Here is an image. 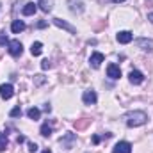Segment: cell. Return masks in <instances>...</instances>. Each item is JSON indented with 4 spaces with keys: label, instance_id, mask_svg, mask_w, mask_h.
Instances as JSON below:
<instances>
[{
    "label": "cell",
    "instance_id": "cell-1",
    "mask_svg": "<svg viewBox=\"0 0 153 153\" xmlns=\"http://www.w3.org/2000/svg\"><path fill=\"white\" fill-rule=\"evenodd\" d=\"M125 119H126L128 126H141V125L146 123L148 116L144 114L143 111H134V112H128V114L125 116Z\"/></svg>",
    "mask_w": 153,
    "mask_h": 153
},
{
    "label": "cell",
    "instance_id": "cell-2",
    "mask_svg": "<svg viewBox=\"0 0 153 153\" xmlns=\"http://www.w3.org/2000/svg\"><path fill=\"white\" fill-rule=\"evenodd\" d=\"M22 52H23V46H22V43H20L18 39L9 41V53H11V55L18 57V55H22Z\"/></svg>",
    "mask_w": 153,
    "mask_h": 153
},
{
    "label": "cell",
    "instance_id": "cell-3",
    "mask_svg": "<svg viewBox=\"0 0 153 153\" xmlns=\"http://www.w3.org/2000/svg\"><path fill=\"white\" fill-rule=\"evenodd\" d=\"M82 100H84V103H85V105H94V103H96V100H98V96H96V93H94L93 89H87V91L84 93Z\"/></svg>",
    "mask_w": 153,
    "mask_h": 153
},
{
    "label": "cell",
    "instance_id": "cell-4",
    "mask_svg": "<svg viewBox=\"0 0 153 153\" xmlns=\"http://www.w3.org/2000/svg\"><path fill=\"white\" fill-rule=\"evenodd\" d=\"M112 153H132V144L126 143V141H121V143H117L114 146Z\"/></svg>",
    "mask_w": 153,
    "mask_h": 153
},
{
    "label": "cell",
    "instance_id": "cell-5",
    "mask_svg": "<svg viewBox=\"0 0 153 153\" xmlns=\"http://www.w3.org/2000/svg\"><path fill=\"white\" fill-rule=\"evenodd\" d=\"M53 23H55L59 29H64V30H68L70 34H76V29H75V27H71L68 22H64V20H61V18H53Z\"/></svg>",
    "mask_w": 153,
    "mask_h": 153
},
{
    "label": "cell",
    "instance_id": "cell-6",
    "mask_svg": "<svg viewBox=\"0 0 153 153\" xmlns=\"http://www.w3.org/2000/svg\"><path fill=\"white\" fill-rule=\"evenodd\" d=\"M116 39H117V43H121V45H128V43L134 39V36H132L130 30H121V32H117Z\"/></svg>",
    "mask_w": 153,
    "mask_h": 153
},
{
    "label": "cell",
    "instance_id": "cell-7",
    "mask_svg": "<svg viewBox=\"0 0 153 153\" xmlns=\"http://www.w3.org/2000/svg\"><path fill=\"white\" fill-rule=\"evenodd\" d=\"M13 94H14V89H13L11 84H2V85H0V96H2L4 100H9Z\"/></svg>",
    "mask_w": 153,
    "mask_h": 153
},
{
    "label": "cell",
    "instance_id": "cell-8",
    "mask_svg": "<svg viewBox=\"0 0 153 153\" xmlns=\"http://www.w3.org/2000/svg\"><path fill=\"white\" fill-rule=\"evenodd\" d=\"M128 78H130V82H132V84L139 85V84H143L144 75H143L141 71H137V70H132V71H130V75H128Z\"/></svg>",
    "mask_w": 153,
    "mask_h": 153
},
{
    "label": "cell",
    "instance_id": "cell-9",
    "mask_svg": "<svg viewBox=\"0 0 153 153\" xmlns=\"http://www.w3.org/2000/svg\"><path fill=\"white\" fill-rule=\"evenodd\" d=\"M107 75L111 76L112 80H117V78L121 76V70H119V66H116V64H109V66H107Z\"/></svg>",
    "mask_w": 153,
    "mask_h": 153
},
{
    "label": "cell",
    "instance_id": "cell-10",
    "mask_svg": "<svg viewBox=\"0 0 153 153\" xmlns=\"http://www.w3.org/2000/svg\"><path fill=\"white\" fill-rule=\"evenodd\" d=\"M91 123H93V119H89V117H82V119H76L75 123H73V126H75V130H85Z\"/></svg>",
    "mask_w": 153,
    "mask_h": 153
},
{
    "label": "cell",
    "instance_id": "cell-11",
    "mask_svg": "<svg viewBox=\"0 0 153 153\" xmlns=\"http://www.w3.org/2000/svg\"><path fill=\"white\" fill-rule=\"evenodd\" d=\"M89 62H91V66H93V68H100V64L103 62V53H100V52H94V53L91 55Z\"/></svg>",
    "mask_w": 153,
    "mask_h": 153
},
{
    "label": "cell",
    "instance_id": "cell-12",
    "mask_svg": "<svg viewBox=\"0 0 153 153\" xmlns=\"http://www.w3.org/2000/svg\"><path fill=\"white\" fill-rule=\"evenodd\" d=\"M11 30H13L14 34H20V32H23V30H25V23H23L22 20H14V22H13V25H11Z\"/></svg>",
    "mask_w": 153,
    "mask_h": 153
},
{
    "label": "cell",
    "instance_id": "cell-13",
    "mask_svg": "<svg viewBox=\"0 0 153 153\" xmlns=\"http://www.w3.org/2000/svg\"><path fill=\"white\" fill-rule=\"evenodd\" d=\"M73 141H75V134H66L64 137H61V144H62L64 148H71Z\"/></svg>",
    "mask_w": 153,
    "mask_h": 153
},
{
    "label": "cell",
    "instance_id": "cell-14",
    "mask_svg": "<svg viewBox=\"0 0 153 153\" xmlns=\"http://www.w3.org/2000/svg\"><path fill=\"white\" fill-rule=\"evenodd\" d=\"M36 5H38V4H34V2H29V4H25V7L22 9V13H23L25 16H30V14H34V13H36V9H38Z\"/></svg>",
    "mask_w": 153,
    "mask_h": 153
},
{
    "label": "cell",
    "instance_id": "cell-15",
    "mask_svg": "<svg viewBox=\"0 0 153 153\" xmlns=\"http://www.w3.org/2000/svg\"><path fill=\"white\" fill-rule=\"evenodd\" d=\"M137 45H139L143 50H146V52H152L153 50V41L152 39H139Z\"/></svg>",
    "mask_w": 153,
    "mask_h": 153
},
{
    "label": "cell",
    "instance_id": "cell-16",
    "mask_svg": "<svg viewBox=\"0 0 153 153\" xmlns=\"http://www.w3.org/2000/svg\"><path fill=\"white\" fill-rule=\"evenodd\" d=\"M41 52H43V45L36 41V43H32V46H30V53L32 55H41Z\"/></svg>",
    "mask_w": 153,
    "mask_h": 153
},
{
    "label": "cell",
    "instance_id": "cell-17",
    "mask_svg": "<svg viewBox=\"0 0 153 153\" xmlns=\"http://www.w3.org/2000/svg\"><path fill=\"white\" fill-rule=\"evenodd\" d=\"M38 2H39L38 5H41V9H43L45 13H50V11H52V4H53L52 0H38Z\"/></svg>",
    "mask_w": 153,
    "mask_h": 153
},
{
    "label": "cell",
    "instance_id": "cell-18",
    "mask_svg": "<svg viewBox=\"0 0 153 153\" xmlns=\"http://www.w3.org/2000/svg\"><path fill=\"white\" fill-rule=\"evenodd\" d=\"M27 116H29L30 119H34V121H36V119H39V116H41V111L36 109V107H30V109L27 111Z\"/></svg>",
    "mask_w": 153,
    "mask_h": 153
},
{
    "label": "cell",
    "instance_id": "cell-19",
    "mask_svg": "<svg viewBox=\"0 0 153 153\" xmlns=\"http://www.w3.org/2000/svg\"><path fill=\"white\" fill-rule=\"evenodd\" d=\"M50 134H52V126H48V123H43V126H41V135H43V137H50Z\"/></svg>",
    "mask_w": 153,
    "mask_h": 153
},
{
    "label": "cell",
    "instance_id": "cell-20",
    "mask_svg": "<svg viewBox=\"0 0 153 153\" xmlns=\"http://www.w3.org/2000/svg\"><path fill=\"white\" fill-rule=\"evenodd\" d=\"M5 148H7V135L0 134V152H4Z\"/></svg>",
    "mask_w": 153,
    "mask_h": 153
},
{
    "label": "cell",
    "instance_id": "cell-21",
    "mask_svg": "<svg viewBox=\"0 0 153 153\" xmlns=\"http://www.w3.org/2000/svg\"><path fill=\"white\" fill-rule=\"evenodd\" d=\"M9 116H11V117H20V116H22V109H20V107H14V109L9 112Z\"/></svg>",
    "mask_w": 153,
    "mask_h": 153
},
{
    "label": "cell",
    "instance_id": "cell-22",
    "mask_svg": "<svg viewBox=\"0 0 153 153\" xmlns=\"http://www.w3.org/2000/svg\"><path fill=\"white\" fill-rule=\"evenodd\" d=\"M29 152L36 153V152H38V144H36V143H29Z\"/></svg>",
    "mask_w": 153,
    "mask_h": 153
},
{
    "label": "cell",
    "instance_id": "cell-23",
    "mask_svg": "<svg viewBox=\"0 0 153 153\" xmlns=\"http://www.w3.org/2000/svg\"><path fill=\"white\" fill-rule=\"evenodd\" d=\"M50 66H52V64H50V61H48V59H45V61L41 62V68H43V70H48Z\"/></svg>",
    "mask_w": 153,
    "mask_h": 153
},
{
    "label": "cell",
    "instance_id": "cell-24",
    "mask_svg": "<svg viewBox=\"0 0 153 153\" xmlns=\"http://www.w3.org/2000/svg\"><path fill=\"white\" fill-rule=\"evenodd\" d=\"M91 141H93V144H98V143L102 141V137H100V135H93V139H91Z\"/></svg>",
    "mask_w": 153,
    "mask_h": 153
},
{
    "label": "cell",
    "instance_id": "cell-25",
    "mask_svg": "<svg viewBox=\"0 0 153 153\" xmlns=\"http://www.w3.org/2000/svg\"><path fill=\"white\" fill-rule=\"evenodd\" d=\"M5 43H9L7 38H5V36H0V45H5Z\"/></svg>",
    "mask_w": 153,
    "mask_h": 153
},
{
    "label": "cell",
    "instance_id": "cell-26",
    "mask_svg": "<svg viewBox=\"0 0 153 153\" xmlns=\"http://www.w3.org/2000/svg\"><path fill=\"white\" fill-rule=\"evenodd\" d=\"M46 27V22H39L38 23V29H45Z\"/></svg>",
    "mask_w": 153,
    "mask_h": 153
},
{
    "label": "cell",
    "instance_id": "cell-27",
    "mask_svg": "<svg viewBox=\"0 0 153 153\" xmlns=\"http://www.w3.org/2000/svg\"><path fill=\"white\" fill-rule=\"evenodd\" d=\"M20 143H25V137H23V135H20V137H18V144H20Z\"/></svg>",
    "mask_w": 153,
    "mask_h": 153
},
{
    "label": "cell",
    "instance_id": "cell-28",
    "mask_svg": "<svg viewBox=\"0 0 153 153\" xmlns=\"http://www.w3.org/2000/svg\"><path fill=\"white\" fill-rule=\"evenodd\" d=\"M148 20H150V22L153 23V13H150V14H148Z\"/></svg>",
    "mask_w": 153,
    "mask_h": 153
},
{
    "label": "cell",
    "instance_id": "cell-29",
    "mask_svg": "<svg viewBox=\"0 0 153 153\" xmlns=\"http://www.w3.org/2000/svg\"><path fill=\"white\" fill-rule=\"evenodd\" d=\"M43 153H52V152H50V150H48V148H46V150H43Z\"/></svg>",
    "mask_w": 153,
    "mask_h": 153
},
{
    "label": "cell",
    "instance_id": "cell-30",
    "mask_svg": "<svg viewBox=\"0 0 153 153\" xmlns=\"http://www.w3.org/2000/svg\"><path fill=\"white\" fill-rule=\"evenodd\" d=\"M112 2H125V0H112Z\"/></svg>",
    "mask_w": 153,
    "mask_h": 153
}]
</instances>
